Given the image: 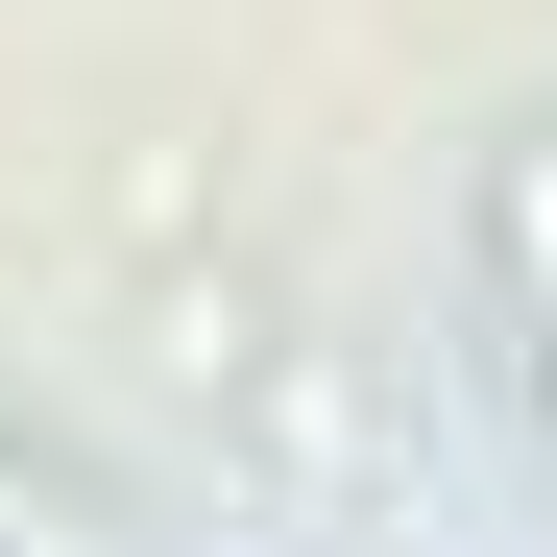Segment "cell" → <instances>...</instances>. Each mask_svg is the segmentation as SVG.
Here are the masks:
<instances>
[{"label": "cell", "instance_id": "1", "mask_svg": "<svg viewBox=\"0 0 557 557\" xmlns=\"http://www.w3.org/2000/svg\"><path fill=\"white\" fill-rule=\"evenodd\" d=\"M509 267H533V315H557V170H509Z\"/></svg>", "mask_w": 557, "mask_h": 557}]
</instances>
